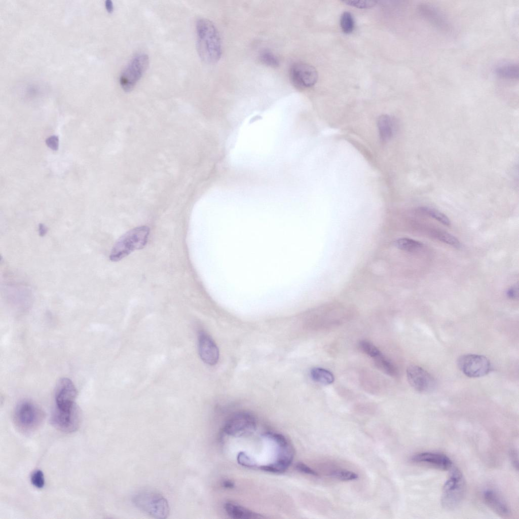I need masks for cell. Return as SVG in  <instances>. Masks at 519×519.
I'll return each instance as SVG.
<instances>
[{
	"label": "cell",
	"instance_id": "cell-34",
	"mask_svg": "<svg viewBox=\"0 0 519 519\" xmlns=\"http://www.w3.org/2000/svg\"><path fill=\"white\" fill-rule=\"evenodd\" d=\"M47 145L51 150L56 151L59 147V138L56 135H52L46 140Z\"/></svg>",
	"mask_w": 519,
	"mask_h": 519
},
{
	"label": "cell",
	"instance_id": "cell-14",
	"mask_svg": "<svg viewBox=\"0 0 519 519\" xmlns=\"http://www.w3.org/2000/svg\"><path fill=\"white\" fill-rule=\"evenodd\" d=\"M198 351L201 359L205 363L213 365L219 359L218 349L211 338L206 333L200 331L198 335Z\"/></svg>",
	"mask_w": 519,
	"mask_h": 519
},
{
	"label": "cell",
	"instance_id": "cell-22",
	"mask_svg": "<svg viewBox=\"0 0 519 519\" xmlns=\"http://www.w3.org/2000/svg\"><path fill=\"white\" fill-rule=\"evenodd\" d=\"M374 359L376 366L380 370L391 376H395L397 370L394 365L382 353Z\"/></svg>",
	"mask_w": 519,
	"mask_h": 519
},
{
	"label": "cell",
	"instance_id": "cell-30",
	"mask_svg": "<svg viewBox=\"0 0 519 519\" xmlns=\"http://www.w3.org/2000/svg\"><path fill=\"white\" fill-rule=\"evenodd\" d=\"M346 5L359 9H369L374 7L377 2L369 0H346L343 2Z\"/></svg>",
	"mask_w": 519,
	"mask_h": 519
},
{
	"label": "cell",
	"instance_id": "cell-12",
	"mask_svg": "<svg viewBox=\"0 0 519 519\" xmlns=\"http://www.w3.org/2000/svg\"><path fill=\"white\" fill-rule=\"evenodd\" d=\"M77 395V389L73 382L66 378L60 379L55 387L56 408L61 410L71 409L76 405Z\"/></svg>",
	"mask_w": 519,
	"mask_h": 519
},
{
	"label": "cell",
	"instance_id": "cell-35",
	"mask_svg": "<svg viewBox=\"0 0 519 519\" xmlns=\"http://www.w3.org/2000/svg\"><path fill=\"white\" fill-rule=\"evenodd\" d=\"M507 296L512 300L517 299L518 297V286L515 285L511 287L507 291Z\"/></svg>",
	"mask_w": 519,
	"mask_h": 519
},
{
	"label": "cell",
	"instance_id": "cell-26",
	"mask_svg": "<svg viewBox=\"0 0 519 519\" xmlns=\"http://www.w3.org/2000/svg\"><path fill=\"white\" fill-rule=\"evenodd\" d=\"M420 210L446 226H450L451 224L449 218L438 210L427 207H421Z\"/></svg>",
	"mask_w": 519,
	"mask_h": 519
},
{
	"label": "cell",
	"instance_id": "cell-19",
	"mask_svg": "<svg viewBox=\"0 0 519 519\" xmlns=\"http://www.w3.org/2000/svg\"><path fill=\"white\" fill-rule=\"evenodd\" d=\"M495 73L499 78L507 80H517L518 78V65L508 63L500 65L495 69Z\"/></svg>",
	"mask_w": 519,
	"mask_h": 519
},
{
	"label": "cell",
	"instance_id": "cell-24",
	"mask_svg": "<svg viewBox=\"0 0 519 519\" xmlns=\"http://www.w3.org/2000/svg\"><path fill=\"white\" fill-rule=\"evenodd\" d=\"M433 236L442 242L448 244L455 247H460L461 244L459 240L454 236L443 231H435Z\"/></svg>",
	"mask_w": 519,
	"mask_h": 519
},
{
	"label": "cell",
	"instance_id": "cell-28",
	"mask_svg": "<svg viewBox=\"0 0 519 519\" xmlns=\"http://www.w3.org/2000/svg\"><path fill=\"white\" fill-rule=\"evenodd\" d=\"M330 475L337 479L343 481L355 480L358 477L357 474L351 471L342 469L333 470Z\"/></svg>",
	"mask_w": 519,
	"mask_h": 519
},
{
	"label": "cell",
	"instance_id": "cell-33",
	"mask_svg": "<svg viewBox=\"0 0 519 519\" xmlns=\"http://www.w3.org/2000/svg\"><path fill=\"white\" fill-rule=\"evenodd\" d=\"M295 468L298 471L303 473L315 476L318 475L317 472L303 463H298L295 465Z\"/></svg>",
	"mask_w": 519,
	"mask_h": 519
},
{
	"label": "cell",
	"instance_id": "cell-18",
	"mask_svg": "<svg viewBox=\"0 0 519 519\" xmlns=\"http://www.w3.org/2000/svg\"><path fill=\"white\" fill-rule=\"evenodd\" d=\"M224 508L228 515L233 518L250 519L263 517L261 515L232 502L226 503Z\"/></svg>",
	"mask_w": 519,
	"mask_h": 519
},
{
	"label": "cell",
	"instance_id": "cell-9",
	"mask_svg": "<svg viewBox=\"0 0 519 519\" xmlns=\"http://www.w3.org/2000/svg\"><path fill=\"white\" fill-rule=\"evenodd\" d=\"M51 421L57 429L65 433L76 431L81 422V414L77 405L68 410H61L56 408L53 412Z\"/></svg>",
	"mask_w": 519,
	"mask_h": 519
},
{
	"label": "cell",
	"instance_id": "cell-20",
	"mask_svg": "<svg viewBox=\"0 0 519 519\" xmlns=\"http://www.w3.org/2000/svg\"><path fill=\"white\" fill-rule=\"evenodd\" d=\"M378 127L381 140L386 141L392 135V122L391 118L387 115L380 116L378 120Z\"/></svg>",
	"mask_w": 519,
	"mask_h": 519
},
{
	"label": "cell",
	"instance_id": "cell-13",
	"mask_svg": "<svg viewBox=\"0 0 519 519\" xmlns=\"http://www.w3.org/2000/svg\"><path fill=\"white\" fill-rule=\"evenodd\" d=\"M255 426V419L252 415L246 412H240L233 415L228 420L224 427V431L229 435H240L254 429Z\"/></svg>",
	"mask_w": 519,
	"mask_h": 519
},
{
	"label": "cell",
	"instance_id": "cell-32",
	"mask_svg": "<svg viewBox=\"0 0 519 519\" xmlns=\"http://www.w3.org/2000/svg\"><path fill=\"white\" fill-rule=\"evenodd\" d=\"M237 461L240 465L244 466L253 467L254 466V461L244 452H240L238 454Z\"/></svg>",
	"mask_w": 519,
	"mask_h": 519
},
{
	"label": "cell",
	"instance_id": "cell-5",
	"mask_svg": "<svg viewBox=\"0 0 519 519\" xmlns=\"http://www.w3.org/2000/svg\"><path fill=\"white\" fill-rule=\"evenodd\" d=\"M465 491V480L462 473L458 468L453 469L443 486L442 506L448 510L454 509L461 502Z\"/></svg>",
	"mask_w": 519,
	"mask_h": 519
},
{
	"label": "cell",
	"instance_id": "cell-8",
	"mask_svg": "<svg viewBox=\"0 0 519 519\" xmlns=\"http://www.w3.org/2000/svg\"><path fill=\"white\" fill-rule=\"evenodd\" d=\"M460 370L470 378H479L489 374L492 370L490 361L486 356L479 354H467L461 355L457 360Z\"/></svg>",
	"mask_w": 519,
	"mask_h": 519
},
{
	"label": "cell",
	"instance_id": "cell-29",
	"mask_svg": "<svg viewBox=\"0 0 519 519\" xmlns=\"http://www.w3.org/2000/svg\"><path fill=\"white\" fill-rule=\"evenodd\" d=\"M260 58L262 62L268 66L277 67L279 65L278 58L269 50H264L261 52Z\"/></svg>",
	"mask_w": 519,
	"mask_h": 519
},
{
	"label": "cell",
	"instance_id": "cell-27",
	"mask_svg": "<svg viewBox=\"0 0 519 519\" xmlns=\"http://www.w3.org/2000/svg\"><path fill=\"white\" fill-rule=\"evenodd\" d=\"M360 349L368 356L374 358L381 353L380 351L371 342L362 340L359 343Z\"/></svg>",
	"mask_w": 519,
	"mask_h": 519
},
{
	"label": "cell",
	"instance_id": "cell-23",
	"mask_svg": "<svg viewBox=\"0 0 519 519\" xmlns=\"http://www.w3.org/2000/svg\"><path fill=\"white\" fill-rule=\"evenodd\" d=\"M397 248L406 251H415L421 249L423 244L417 240L407 238L397 239L394 243Z\"/></svg>",
	"mask_w": 519,
	"mask_h": 519
},
{
	"label": "cell",
	"instance_id": "cell-6",
	"mask_svg": "<svg viewBox=\"0 0 519 519\" xmlns=\"http://www.w3.org/2000/svg\"><path fill=\"white\" fill-rule=\"evenodd\" d=\"M149 64V57L145 53H137L130 60L119 78L120 86L124 91L128 92L133 90Z\"/></svg>",
	"mask_w": 519,
	"mask_h": 519
},
{
	"label": "cell",
	"instance_id": "cell-37",
	"mask_svg": "<svg viewBox=\"0 0 519 519\" xmlns=\"http://www.w3.org/2000/svg\"><path fill=\"white\" fill-rule=\"evenodd\" d=\"M39 232L40 236H45L47 232V227L44 224H40L39 225Z\"/></svg>",
	"mask_w": 519,
	"mask_h": 519
},
{
	"label": "cell",
	"instance_id": "cell-16",
	"mask_svg": "<svg viewBox=\"0 0 519 519\" xmlns=\"http://www.w3.org/2000/svg\"><path fill=\"white\" fill-rule=\"evenodd\" d=\"M412 461L430 465L441 470H448L452 466L451 460L444 454L433 452H421L413 455Z\"/></svg>",
	"mask_w": 519,
	"mask_h": 519
},
{
	"label": "cell",
	"instance_id": "cell-36",
	"mask_svg": "<svg viewBox=\"0 0 519 519\" xmlns=\"http://www.w3.org/2000/svg\"><path fill=\"white\" fill-rule=\"evenodd\" d=\"M511 459L513 466L516 467V470H518V457L517 454L515 452H512L510 454Z\"/></svg>",
	"mask_w": 519,
	"mask_h": 519
},
{
	"label": "cell",
	"instance_id": "cell-17",
	"mask_svg": "<svg viewBox=\"0 0 519 519\" xmlns=\"http://www.w3.org/2000/svg\"><path fill=\"white\" fill-rule=\"evenodd\" d=\"M483 496L486 504L499 515L504 517L510 514L508 506L496 492L488 489L484 492Z\"/></svg>",
	"mask_w": 519,
	"mask_h": 519
},
{
	"label": "cell",
	"instance_id": "cell-11",
	"mask_svg": "<svg viewBox=\"0 0 519 519\" xmlns=\"http://www.w3.org/2000/svg\"><path fill=\"white\" fill-rule=\"evenodd\" d=\"M406 375L409 384L419 392H430L436 387V382L434 377L418 365L409 366L406 369Z\"/></svg>",
	"mask_w": 519,
	"mask_h": 519
},
{
	"label": "cell",
	"instance_id": "cell-3",
	"mask_svg": "<svg viewBox=\"0 0 519 519\" xmlns=\"http://www.w3.org/2000/svg\"><path fill=\"white\" fill-rule=\"evenodd\" d=\"M132 502L138 509L156 518H165L169 513V506L167 499L155 491H140L134 495Z\"/></svg>",
	"mask_w": 519,
	"mask_h": 519
},
{
	"label": "cell",
	"instance_id": "cell-38",
	"mask_svg": "<svg viewBox=\"0 0 519 519\" xmlns=\"http://www.w3.org/2000/svg\"><path fill=\"white\" fill-rule=\"evenodd\" d=\"M223 486L226 488H233L234 486V484L230 480H225L223 482Z\"/></svg>",
	"mask_w": 519,
	"mask_h": 519
},
{
	"label": "cell",
	"instance_id": "cell-21",
	"mask_svg": "<svg viewBox=\"0 0 519 519\" xmlns=\"http://www.w3.org/2000/svg\"><path fill=\"white\" fill-rule=\"evenodd\" d=\"M310 376L313 380L323 385L331 384L335 379L330 372L321 367L313 368L310 371Z\"/></svg>",
	"mask_w": 519,
	"mask_h": 519
},
{
	"label": "cell",
	"instance_id": "cell-7",
	"mask_svg": "<svg viewBox=\"0 0 519 519\" xmlns=\"http://www.w3.org/2000/svg\"><path fill=\"white\" fill-rule=\"evenodd\" d=\"M268 436L276 444L277 457L276 460L272 464L261 466L265 471L280 473L284 472L290 465L293 456L292 448L287 439L283 435L279 433H269Z\"/></svg>",
	"mask_w": 519,
	"mask_h": 519
},
{
	"label": "cell",
	"instance_id": "cell-2",
	"mask_svg": "<svg viewBox=\"0 0 519 519\" xmlns=\"http://www.w3.org/2000/svg\"><path fill=\"white\" fill-rule=\"evenodd\" d=\"M150 234L149 227L143 226L135 228L122 235L114 245L109 259L119 261L131 252L142 248L146 244Z\"/></svg>",
	"mask_w": 519,
	"mask_h": 519
},
{
	"label": "cell",
	"instance_id": "cell-25",
	"mask_svg": "<svg viewBox=\"0 0 519 519\" xmlns=\"http://www.w3.org/2000/svg\"><path fill=\"white\" fill-rule=\"evenodd\" d=\"M341 27L342 31L346 33H350L354 28V21L352 14L349 12H344L341 17Z\"/></svg>",
	"mask_w": 519,
	"mask_h": 519
},
{
	"label": "cell",
	"instance_id": "cell-1",
	"mask_svg": "<svg viewBox=\"0 0 519 519\" xmlns=\"http://www.w3.org/2000/svg\"><path fill=\"white\" fill-rule=\"evenodd\" d=\"M196 30L197 50L200 57L207 63H216L222 53L221 40L216 26L210 20L200 18L196 21Z\"/></svg>",
	"mask_w": 519,
	"mask_h": 519
},
{
	"label": "cell",
	"instance_id": "cell-4",
	"mask_svg": "<svg viewBox=\"0 0 519 519\" xmlns=\"http://www.w3.org/2000/svg\"><path fill=\"white\" fill-rule=\"evenodd\" d=\"M44 418L42 410L28 400L22 401L17 404L13 416L15 426L24 433H30L38 429Z\"/></svg>",
	"mask_w": 519,
	"mask_h": 519
},
{
	"label": "cell",
	"instance_id": "cell-10",
	"mask_svg": "<svg viewBox=\"0 0 519 519\" xmlns=\"http://www.w3.org/2000/svg\"><path fill=\"white\" fill-rule=\"evenodd\" d=\"M292 83L297 88H307L314 86L318 80V73L312 65L303 62L293 63L290 68Z\"/></svg>",
	"mask_w": 519,
	"mask_h": 519
},
{
	"label": "cell",
	"instance_id": "cell-15",
	"mask_svg": "<svg viewBox=\"0 0 519 519\" xmlns=\"http://www.w3.org/2000/svg\"><path fill=\"white\" fill-rule=\"evenodd\" d=\"M418 9L421 16L434 27L443 31L450 30L448 20L437 8L425 3L419 5Z\"/></svg>",
	"mask_w": 519,
	"mask_h": 519
},
{
	"label": "cell",
	"instance_id": "cell-31",
	"mask_svg": "<svg viewBox=\"0 0 519 519\" xmlns=\"http://www.w3.org/2000/svg\"><path fill=\"white\" fill-rule=\"evenodd\" d=\"M31 484L36 488L41 489L45 485V477L43 472L39 469L35 470L31 475Z\"/></svg>",
	"mask_w": 519,
	"mask_h": 519
},
{
	"label": "cell",
	"instance_id": "cell-39",
	"mask_svg": "<svg viewBox=\"0 0 519 519\" xmlns=\"http://www.w3.org/2000/svg\"><path fill=\"white\" fill-rule=\"evenodd\" d=\"M106 5L107 9L109 11H112L113 9V5L112 2L110 1H108L106 2Z\"/></svg>",
	"mask_w": 519,
	"mask_h": 519
}]
</instances>
